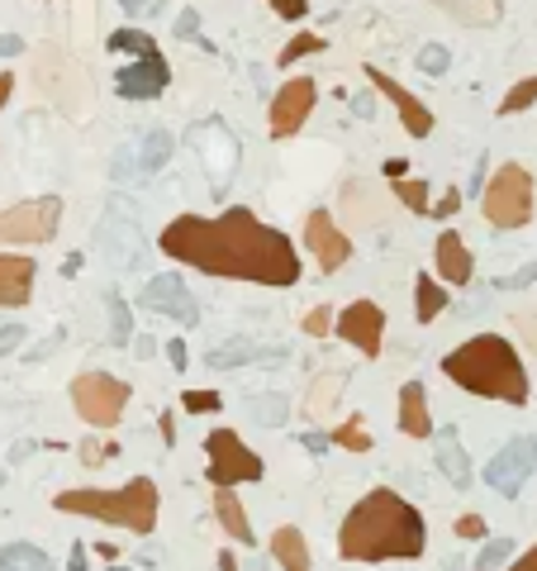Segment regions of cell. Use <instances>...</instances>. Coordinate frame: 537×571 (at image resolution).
<instances>
[{
    "label": "cell",
    "mask_w": 537,
    "mask_h": 571,
    "mask_svg": "<svg viewBox=\"0 0 537 571\" xmlns=\"http://www.w3.org/2000/svg\"><path fill=\"white\" fill-rule=\"evenodd\" d=\"M157 248L177 262L205 271V277H238L257 286H295L300 281V253L281 228L262 224L248 205H234L224 214H177Z\"/></svg>",
    "instance_id": "6da1fadb"
},
{
    "label": "cell",
    "mask_w": 537,
    "mask_h": 571,
    "mask_svg": "<svg viewBox=\"0 0 537 571\" xmlns=\"http://www.w3.org/2000/svg\"><path fill=\"white\" fill-rule=\"evenodd\" d=\"M428 548V524L395 491L361 495L338 528V552L347 562H414Z\"/></svg>",
    "instance_id": "7a4b0ae2"
},
{
    "label": "cell",
    "mask_w": 537,
    "mask_h": 571,
    "mask_svg": "<svg viewBox=\"0 0 537 571\" xmlns=\"http://www.w3.org/2000/svg\"><path fill=\"white\" fill-rule=\"evenodd\" d=\"M443 377L457 381L461 391H476L485 400H504V405H528V371L524 357L514 352L510 338L500 334H476L461 348L443 357Z\"/></svg>",
    "instance_id": "3957f363"
},
{
    "label": "cell",
    "mask_w": 537,
    "mask_h": 571,
    "mask_svg": "<svg viewBox=\"0 0 537 571\" xmlns=\"http://www.w3.org/2000/svg\"><path fill=\"white\" fill-rule=\"evenodd\" d=\"M53 505L63 514H81V519H100V524H120L128 534L148 538L157 528V481L153 477H134L120 491H96V485H81V491H57Z\"/></svg>",
    "instance_id": "277c9868"
},
{
    "label": "cell",
    "mask_w": 537,
    "mask_h": 571,
    "mask_svg": "<svg viewBox=\"0 0 537 571\" xmlns=\"http://www.w3.org/2000/svg\"><path fill=\"white\" fill-rule=\"evenodd\" d=\"M34 86L43 91V100H53L63 114L81 120L96 100V81L91 71L81 67V57H71L63 43H43L38 57H34Z\"/></svg>",
    "instance_id": "5b68a950"
},
{
    "label": "cell",
    "mask_w": 537,
    "mask_h": 571,
    "mask_svg": "<svg viewBox=\"0 0 537 571\" xmlns=\"http://www.w3.org/2000/svg\"><path fill=\"white\" fill-rule=\"evenodd\" d=\"M481 214L495 228H524L533 220V177L518 163H500V171L485 181Z\"/></svg>",
    "instance_id": "8992f818"
},
{
    "label": "cell",
    "mask_w": 537,
    "mask_h": 571,
    "mask_svg": "<svg viewBox=\"0 0 537 571\" xmlns=\"http://www.w3.org/2000/svg\"><path fill=\"white\" fill-rule=\"evenodd\" d=\"M128 385L120 377H110V371H81V377H71V405L91 428H114L124 419L128 410Z\"/></svg>",
    "instance_id": "52a82bcc"
},
{
    "label": "cell",
    "mask_w": 537,
    "mask_h": 571,
    "mask_svg": "<svg viewBox=\"0 0 537 571\" xmlns=\"http://www.w3.org/2000/svg\"><path fill=\"white\" fill-rule=\"evenodd\" d=\"M205 452H210V471L205 481L220 491V485H243V481H262V457H257L248 443H243L234 428H214L205 438Z\"/></svg>",
    "instance_id": "ba28073f"
},
{
    "label": "cell",
    "mask_w": 537,
    "mask_h": 571,
    "mask_svg": "<svg viewBox=\"0 0 537 571\" xmlns=\"http://www.w3.org/2000/svg\"><path fill=\"white\" fill-rule=\"evenodd\" d=\"M57 224H63V200L57 195L20 200V205L0 210V243H48Z\"/></svg>",
    "instance_id": "9c48e42d"
},
{
    "label": "cell",
    "mask_w": 537,
    "mask_h": 571,
    "mask_svg": "<svg viewBox=\"0 0 537 571\" xmlns=\"http://www.w3.org/2000/svg\"><path fill=\"white\" fill-rule=\"evenodd\" d=\"M318 105V86L310 77H290L281 81V91L271 96V105H267V128H271V138H290V134H300V124L314 114Z\"/></svg>",
    "instance_id": "30bf717a"
},
{
    "label": "cell",
    "mask_w": 537,
    "mask_h": 571,
    "mask_svg": "<svg viewBox=\"0 0 537 571\" xmlns=\"http://www.w3.org/2000/svg\"><path fill=\"white\" fill-rule=\"evenodd\" d=\"M537 471V438H514V443H504V448L490 457V467H485V481H490V491L504 495V500H514L518 491H524V481Z\"/></svg>",
    "instance_id": "8fae6325"
},
{
    "label": "cell",
    "mask_w": 537,
    "mask_h": 571,
    "mask_svg": "<svg viewBox=\"0 0 537 571\" xmlns=\"http://www.w3.org/2000/svg\"><path fill=\"white\" fill-rule=\"evenodd\" d=\"M138 305L153 310V314H167V320H177V324H186V328L200 324L195 295L186 291V281L177 277V271H163V277H153V281L138 291Z\"/></svg>",
    "instance_id": "7c38bea8"
},
{
    "label": "cell",
    "mask_w": 537,
    "mask_h": 571,
    "mask_svg": "<svg viewBox=\"0 0 537 571\" xmlns=\"http://www.w3.org/2000/svg\"><path fill=\"white\" fill-rule=\"evenodd\" d=\"M304 248L314 253L318 271H338L347 257H353V238L333 224L328 210H310V214H304Z\"/></svg>",
    "instance_id": "4fadbf2b"
},
{
    "label": "cell",
    "mask_w": 537,
    "mask_h": 571,
    "mask_svg": "<svg viewBox=\"0 0 537 571\" xmlns=\"http://www.w3.org/2000/svg\"><path fill=\"white\" fill-rule=\"evenodd\" d=\"M338 338H347L361 357H376L381 352V338H385V314L376 300H353L343 314H338V328H333Z\"/></svg>",
    "instance_id": "5bb4252c"
},
{
    "label": "cell",
    "mask_w": 537,
    "mask_h": 571,
    "mask_svg": "<svg viewBox=\"0 0 537 571\" xmlns=\"http://www.w3.org/2000/svg\"><path fill=\"white\" fill-rule=\"evenodd\" d=\"M367 81L390 100V105H395L400 124H404V134H410V138H428V134H433V110H428L414 91H404V86H400L395 77H385V71L376 67V63H367Z\"/></svg>",
    "instance_id": "9a60e30c"
},
{
    "label": "cell",
    "mask_w": 537,
    "mask_h": 571,
    "mask_svg": "<svg viewBox=\"0 0 537 571\" xmlns=\"http://www.w3.org/2000/svg\"><path fill=\"white\" fill-rule=\"evenodd\" d=\"M171 86V63L163 53H148V57H134L128 67H120L114 77V91L120 100H157Z\"/></svg>",
    "instance_id": "2e32d148"
},
{
    "label": "cell",
    "mask_w": 537,
    "mask_h": 571,
    "mask_svg": "<svg viewBox=\"0 0 537 571\" xmlns=\"http://www.w3.org/2000/svg\"><path fill=\"white\" fill-rule=\"evenodd\" d=\"M34 271L38 262L24 253H0V310H20L34 295Z\"/></svg>",
    "instance_id": "e0dca14e"
},
{
    "label": "cell",
    "mask_w": 537,
    "mask_h": 571,
    "mask_svg": "<svg viewBox=\"0 0 537 571\" xmlns=\"http://www.w3.org/2000/svg\"><path fill=\"white\" fill-rule=\"evenodd\" d=\"M438 271L447 286H467L476 277V257L467 248V238L452 234V228H443L438 234Z\"/></svg>",
    "instance_id": "ac0fdd59"
},
{
    "label": "cell",
    "mask_w": 537,
    "mask_h": 571,
    "mask_svg": "<svg viewBox=\"0 0 537 571\" xmlns=\"http://www.w3.org/2000/svg\"><path fill=\"white\" fill-rule=\"evenodd\" d=\"M400 428L410 438H433V414H428L424 381H404V391H400Z\"/></svg>",
    "instance_id": "d6986e66"
},
{
    "label": "cell",
    "mask_w": 537,
    "mask_h": 571,
    "mask_svg": "<svg viewBox=\"0 0 537 571\" xmlns=\"http://www.w3.org/2000/svg\"><path fill=\"white\" fill-rule=\"evenodd\" d=\"M433 452H438V467L447 471V481H452L457 491H467L471 485V457H467V448H461L457 428H443V434L433 438Z\"/></svg>",
    "instance_id": "ffe728a7"
},
{
    "label": "cell",
    "mask_w": 537,
    "mask_h": 571,
    "mask_svg": "<svg viewBox=\"0 0 537 571\" xmlns=\"http://www.w3.org/2000/svg\"><path fill=\"white\" fill-rule=\"evenodd\" d=\"M214 514H220V524H224V534L243 542V548H253V524H248V510H243V500L234 495V485H220L214 491Z\"/></svg>",
    "instance_id": "44dd1931"
},
{
    "label": "cell",
    "mask_w": 537,
    "mask_h": 571,
    "mask_svg": "<svg viewBox=\"0 0 537 571\" xmlns=\"http://www.w3.org/2000/svg\"><path fill=\"white\" fill-rule=\"evenodd\" d=\"M428 5H438L443 14H452V20L471 24V29H490L504 14V0H428Z\"/></svg>",
    "instance_id": "7402d4cb"
},
{
    "label": "cell",
    "mask_w": 537,
    "mask_h": 571,
    "mask_svg": "<svg viewBox=\"0 0 537 571\" xmlns=\"http://www.w3.org/2000/svg\"><path fill=\"white\" fill-rule=\"evenodd\" d=\"M271 557L281 562V571H310V542H304V534L295 524H286L271 534Z\"/></svg>",
    "instance_id": "603a6c76"
},
{
    "label": "cell",
    "mask_w": 537,
    "mask_h": 571,
    "mask_svg": "<svg viewBox=\"0 0 537 571\" xmlns=\"http://www.w3.org/2000/svg\"><path fill=\"white\" fill-rule=\"evenodd\" d=\"M267 357H286V348H253V343H224V348H214L205 357V367H248V362H267Z\"/></svg>",
    "instance_id": "cb8c5ba5"
},
{
    "label": "cell",
    "mask_w": 537,
    "mask_h": 571,
    "mask_svg": "<svg viewBox=\"0 0 537 571\" xmlns=\"http://www.w3.org/2000/svg\"><path fill=\"white\" fill-rule=\"evenodd\" d=\"M0 571H53V562L34 542H5L0 548Z\"/></svg>",
    "instance_id": "d4e9b609"
},
{
    "label": "cell",
    "mask_w": 537,
    "mask_h": 571,
    "mask_svg": "<svg viewBox=\"0 0 537 571\" xmlns=\"http://www.w3.org/2000/svg\"><path fill=\"white\" fill-rule=\"evenodd\" d=\"M343 214L353 220L357 228H371L376 224V200H371V191L361 181H347L343 186Z\"/></svg>",
    "instance_id": "484cf974"
},
{
    "label": "cell",
    "mask_w": 537,
    "mask_h": 571,
    "mask_svg": "<svg viewBox=\"0 0 537 571\" xmlns=\"http://www.w3.org/2000/svg\"><path fill=\"white\" fill-rule=\"evenodd\" d=\"M447 310V291L433 277H418L414 281V314H418V324H428V320H438V314Z\"/></svg>",
    "instance_id": "4316f807"
},
{
    "label": "cell",
    "mask_w": 537,
    "mask_h": 571,
    "mask_svg": "<svg viewBox=\"0 0 537 571\" xmlns=\"http://www.w3.org/2000/svg\"><path fill=\"white\" fill-rule=\"evenodd\" d=\"M390 191H395V200L410 214H428L433 200H428V181L424 177H390Z\"/></svg>",
    "instance_id": "83f0119b"
},
{
    "label": "cell",
    "mask_w": 537,
    "mask_h": 571,
    "mask_svg": "<svg viewBox=\"0 0 537 571\" xmlns=\"http://www.w3.org/2000/svg\"><path fill=\"white\" fill-rule=\"evenodd\" d=\"M110 53H128V57H148V53H163L157 48V38L148 34V29H114V34L105 38Z\"/></svg>",
    "instance_id": "f1b7e54d"
},
{
    "label": "cell",
    "mask_w": 537,
    "mask_h": 571,
    "mask_svg": "<svg viewBox=\"0 0 537 571\" xmlns=\"http://www.w3.org/2000/svg\"><path fill=\"white\" fill-rule=\"evenodd\" d=\"M338 391H343V371H324V377L310 385V395H304V410H310V414H328L333 400H338Z\"/></svg>",
    "instance_id": "f546056e"
},
{
    "label": "cell",
    "mask_w": 537,
    "mask_h": 571,
    "mask_svg": "<svg viewBox=\"0 0 537 571\" xmlns=\"http://www.w3.org/2000/svg\"><path fill=\"white\" fill-rule=\"evenodd\" d=\"M324 48H328L324 34H310V29H300V34H290V43H286L281 53H276V67H290V63H300V57L324 53Z\"/></svg>",
    "instance_id": "4dcf8cb0"
},
{
    "label": "cell",
    "mask_w": 537,
    "mask_h": 571,
    "mask_svg": "<svg viewBox=\"0 0 537 571\" xmlns=\"http://www.w3.org/2000/svg\"><path fill=\"white\" fill-rule=\"evenodd\" d=\"M248 414L262 428H281L286 419H290V405H286V395H257L253 405H248Z\"/></svg>",
    "instance_id": "1f68e13d"
},
{
    "label": "cell",
    "mask_w": 537,
    "mask_h": 571,
    "mask_svg": "<svg viewBox=\"0 0 537 571\" xmlns=\"http://www.w3.org/2000/svg\"><path fill=\"white\" fill-rule=\"evenodd\" d=\"M105 305H110V338L124 348V343L134 338V314H128V305H124V300L114 295V291L105 295Z\"/></svg>",
    "instance_id": "d6a6232c"
},
{
    "label": "cell",
    "mask_w": 537,
    "mask_h": 571,
    "mask_svg": "<svg viewBox=\"0 0 537 571\" xmlns=\"http://www.w3.org/2000/svg\"><path fill=\"white\" fill-rule=\"evenodd\" d=\"M167 157H171V134H167V128H153V134L143 138V163L138 167L143 171H157Z\"/></svg>",
    "instance_id": "836d02e7"
},
{
    "label": "cell",
    "mask_w": 537,
    "mask_h": 571,
    "mask_svg": "<svg viewBox=\"0 0 537 571\" xmlns=\"http://www.w3.org/2000/svg\"><path fill=\"white\" fill-rule=\"evenodd\" d=\"M328 443H338V448H347V452H371V434H367V424H361L357 414L338 428V434H328Z\"/></svg>",
    "instance_id": "e575fe53"
},
{
    "label": "cell",
    "mask_w": 537,
    "mask_h": 571,
    "mask_svg": "<svg viewBox=\"0 0 537 571\" xmlns=\"http://www.w3.org/2000/svg\"><path fill=\"white\" fill-rule=\"evenodd\" d=\"M533 100H537V77H524L518 86H510V96L500 100V114H524Z\"/></svg>",
    "instance_id": "d590c367"
},
{
    "label": "cell",
    "mask_w": 537,
    "mask_h": 571,
    "mask_svg": "<svg viewBox=\"0 0 537 571\" xmlns=\"http://www.w3.org/2000/svg\"><path fill=\"white\" fill-rule=\"evenodd\" d=\"M510 557H514V542L495 538V542H485V548H481V557H476V571H500Z\"/></svg>",
    "instance_id": "8d00e7d4"
},
{
    "label": "cell",
    "mask_w": 537,
    "mask_h": 571,
    "mask_svg": "<svg viewBox=\"0 0 537 571\" xmlns=\"http://www.w3.org/2000/svg\"><path fill=\"white\" fill-rule=\"evenodd\" d=\"M181 405L191 414H214V410H224V400H220V391H186Z\"/></svg>",
    "instance_id": "74e56055"
},
{
    "label": "cell",
    "mask_w": 537,
    "mask_h": 571,
    "mask_svg": "<svg viewBox=\"0 0 537 571\" xmlns=\"http://www.w3.org/2000/svg\"><path fill=\"white\" fill-rule=\"evenodd\" d=\"M447 63H452V57H447L443 43H424V53H418V67H424L428 77H443Z\"/></svg>",
    "instance_id": "f35d334b"
},
{
    "label": "cell",
    "mask_w": 537,
    "mask_h": 571,
    "mask_svg": "<svg viewBox=\"0 0 537 571\" xmlns=\"http://www.w3.org/2000/svg\"><path fill=\"white\" fill-rule=\"evenodd\" d=\"M328 324H333V310L328 305H314L310 314H304V334H310V338H324Z\"/></svg>",
    "instance_id": "ab89813d"
},
{
    "label": "cell",
    "mask_w": 537,
    "mask_h": 571,
    "mask_svg": "<svg viewBox=\"0 0 537 571\" xmlns=\"http://www.w3.org/2000/svg\"><path fill=\"white\" fill-rule=\"evenodd\" d=\"M177 38H186V43H191V38L205 43V38H200V14H195V10H181V14H177ZM205 48H210V43H205Z\"/></svg>",
    "instance_id": "60d3db41"
},
{
    "label": "cell",
    "mask_w": 537,
    "mask_h": 571,
    "mask_svg": "<svg viewBox=\"0 0 537 571\" xmlns=\"http://www.w3.org/2000/svg\"><path fill=\"white\" fill-rule=\"evenodd\" d=\"M267 5H271L276 14H281V20H290V24L310 14V0H267Z\"/></svg>",
    "instance_id": "b9f144b4"
},
{
    "label": "cell",
    "mask_w": 537,
    "mask_h": 571,
    "mask_svg": "<svg viewBox=\"0 0 537 571\" xmlns=\"http://www.w3.org/2000/svg\"><path fill=\"white\" fill-rule=\"evenodd\" d=\"M71 20H77V34L96 24V0H71Z\"/></svg>",
    "instance_id": "7bdbcfd3"
},
{
    "label": "cell",
    "mask_w": 537,
    "mask_h": 571,
    "mask_svg": "<svg viewBox=\"0 0 537 571\" xmlns=\"http://www.w3.org/2000/svg\"><path fill=\"white\" fill-rule=\"evenodd\" d=\"M457 205H461V186H452V191H447L438 205L428 210V220H447V214H457Z\"/></svg>",
    "instance_id": "ee69618b"
},
{
    "label": "cell",
    "mask_w": 537,
    "mask_h": 571,
    "mask_svg": "<svg viewBox=\"0 0 537 571\" xmlns=\"http://www.w3.org/2000/svg\"><path fill=\"white\" fill-rule=\"evenodd\" d=\"M533 281H537V262H533V267H524V271H514V277L495 281V291H518V286H533Z\"/></svg>",
    "instance_id": "f6af8a7d"
},
{
    "label": "cell",
    "mask_w": 537,
    "mask_h": 571,
    "mask_svg": "<svg viewBox=\"0 0 537 571\" xmlns=\"http://www.w3.org/2000/svg\"><path fill=\"white\" fill-rule=\"evenodd\" d=\"M514 328H518V338L537 352V314H514Z\"/></svg>",
    "instance_id": "bcb514c9"
},
{
    "label": "cell",
    "mask_w": 537,
    "mask_h": 571,
    "mask_svg": "<svg viewBox=\"0 0 537 571\" xmlns=\"http://www.w3.org/2000/svg\"><path fill=\"white\" fill-rule=\"evenodd\" d=\"M481 534H485L481 514H461V519H457V538H481Z\"/></svg>",
    "instance_id": "7dc6e473"
},
{
    "label": "cell",
    "mask_w": 537,
    "mask_h": 571,
    "mask_svg": "<svg viewBox=\"0 0 537 571\" xmlns=\"http://www.w3.org/2000/svg\"><path fill=\"white\" fill-rule=\"evenodd\" d=\"M20 343H24V328H20V324L0 328V357H5V352H14V348H20Z\"/></svg>",
    "instance_id": "c3c4849f"
},
{
    "label": "cell",
    "mask_w": 537,
    "mask_h": 571,
    "mask_svg": "<svg viewBox=\"0 0 537 571\" xmlns=\"http://www.w3.org/2000/svg\"><path fill=\"white\" fill-rule=\"evenodd\" d=\"M110 452H114V448H96V443H86V448H81V462H86V467H100Z\"/></svg>",
    "instance_id": "681fc988"
},
{
    "label": "cell",
    "mask_w": 537,
    "mask_h": 571,
    "mask_svg": "<svg viewBox=\"0 0 537 571\" xmlns=\"http://www.w3.org/2000/svg\"><path fill=\"white\" fill-rule=\"evenodd\" d=\"M24 53V38L20 34H0V57H20Z\"/></svg>",
    "instance_id": "f907efd6"
},
{
    "label": "cell",
    "mask_w": 537,
    "mask_h": 571,
    "mask_svg": "<svg viewBox=\"0 0 537 571\" xmlns=\"http://www.w3.org/2000/svg\"><path fill=\"white\" fill-rule=\"evenodd\" d=\"M167 357H171V367H177V371H186V343L181 338L167 343Z\"/></svg>",
    "instance_id": "816d5d0a"
},
{
    "label": "cell",
    "mask_w": 537,
    "mask_h": 571,
    "mask_svg": "<svg viewBox=\"0 0 537 571\" xmlns=\"http://www.w3.org/2000/svg\"><path fill=\"white\" fill-rule=\"evenodd\" d=\"M304 448H310V452H328L333 443H328V434H304Z\"/></svg>",
    "instance_id": "f5cc1de1"
},
{
    "label": "cell",
    "mask_w": 537,
    "mask_h": 571,
    "mask_svg": "<svg viewBox=\"0 0 537 571\" xmlns=\"http://www.w3.org/2000/svg\"><path fill=\"white\" fill-rule=\"evenodd\" d=\"M514 571H537V542H533V548L524 552V557H518V567Z\"/></svg>",
    "instance_id": "db71d44e"
},
{
    "label": "cell",
    "mask_w": 537,
    "mask_h": 571,
    "mask_svg": "<svg viewBox=\"0 0 537 571\" xmlns=\"http://www.w3.org/2000/svg\"><path fill=\"white\" fill-rule=\"evenodd\" d=\"M10 91H14V77H10V71H0V110H5V100H10Z\"/></svg>",
    "instance_id": "11a10c76"
},
{
    "label": "cell",
    "mask_w": 537,
    "mask_h": 571,
    "mask_svg": "<svg viewBox=\"0 0 537 571\" xmlns=\"http://www.w3.org/2000/svg\"><path fill=\"white\" fill-rule=\"evenodd\" d=\"M71 571H86V548H81V542L71 548Z\"/></svg>",
    "instance_id": "9f6ffc18"
},
{
    "label": "cell",
    "mask_w": 537,
    "mask_h": 571,
    "mask_svg": "<svg viewBox=\"0 0 537 571\" xmlns=\"http://www.w3.org/2000/svg\"><path fill=\"white\" fill-rule=\"evenodd\" d=\"M128 5V14H138V10H148V5H157V0H124Z\"/></svg>",
    "instance_id": "6f0895ef"
},
{
    "label": "cell",
    "mask_w": 537,
    "mask_h": 571,
    "mask_svg": "<svg viewBox=\"0 0 537 571\" xmlns=\"http://www.w3.org/2000/svg\"><path fill=\"white\" fill-rule=\"evenodd\" d=\"M220 571H238L234 567V552H220Z\"/></svg>",
    "instance_id": "680465c9"
},
{
    "label": "cell",
    "mask_w": 537,
    "mask_h": 571,
    "mask_svg": "<svg viewBox=\"0 0 537 571\" xmlns=\"http://www.w3.org/2000/svg\"><path fill=\"white\" fill-rule=\"evenodd\" d=\"M110 571H128V567H120V562H114V567H110Z\"/></svg>",
    "instance_id": "91938a15"
},
{
    "label": "cell",
    "mask_w": 537,
    "mask_h": 571,
    "mask_svg": "<svg viewBox=\"0 0 537 571\" xmlns=\"http://www.w3.org/2000/svg\"><path fill=\"white\" fill-rule=\"evenodd\" d=\"M0 485H5V477H0Z\"/></svg>",
    "instance_id": "94428289"
}]
</instances>
